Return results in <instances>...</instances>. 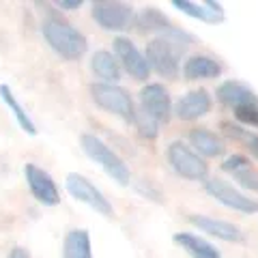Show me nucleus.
Returning a JSON list of instances; mask_svg holds the SVG:
<instances>
[{
  "label": "nucleus",
  "mask_w": 258,
  "mask_h": 258,
  "mask_svg": "<svg viewBox=\"0 0 258 258\" xmlns=\"http://www.w3.org/2000/svg\"><path fill=\"white\" fill-rule=\"evenodd\" d=\"M194 43V37L187 30L176 26L172 32H168L164 37H155L147 43V62L151 71H155L157 76L174 80L181 71V56L187 52V47Z\"/></svg>",
  "instance_id": "nucleus-1"
},
{
  "label": "nucleus",
  "mask_w": 258,
  "mask_h": 258,
  "mask_svg": "<svg viewBox=\"0 0 258 258\" xmlns=\"http://www.w3.org/2000/svg\"><path fill=\"white\" fill-rule=\"evenodd\" d=\"M41 32H43V39L47 41V45L64 60L82 58L88 50L86 37L74 24L60 20L54 11H47V18L41 24Z\"/></svg>",
  "instance_id": "nucleus-2"
},
{
  "label": "nucleus",
  "mask_w": 258,
  "mask_h": 258,
  "mask_svg": "<svg viewBox=\"0 0 258 258\" xmlns=\"http://www.w3.org/2000/svg\"><path fill=\"white\" fill-rule=\"evenodd\" d=\"M80 144H82V151L86 153V157L91 159V161H95L97 166H101L103 172H106L114 183L123 185V187L132 183V172H129L127 164L108 147L106 142L99 138V136H95V134H82Z\"/></svg>",
  "instance_id": "nucleus-3"
},
{
  "label": "nucleus",
  "mask_w": 258,
  "mask_h": 258,
  "mask_svg": "<svg viewBox=\"0 0 258 258\" xmlns=\"http://www.w3.org/2000/svg\"><path fill=\"white\" fill-rule=\"evenodd\" d=\"M91 97L93 101L101 110L116 114L125 120V123H134L136 120V103L132 99L129 91H125L118 84H106V82H93L91 84Z\"/></svg>",
  "instance_id": "nucleus-4"
},
{
  "label": "nucleus",
  "mask_w": 258,
  "mask_h": 258,
  "mask_svg": "<svg viewBox=\"0 0 258 258\" xmlns=\"http://www.w3.org/2000/svg\"><path fill=\"white\" fill-rule=\"evenodd\" d=\"M166 159L170 164L172 172L179 174L181 179L187 181H207L209 179V166L207 161L198 155L194 149H189L185 142L174 140L168 144L166 149Z\"/></svg>",
  "instance_id": "nucleus-5"
},
{
  "label": "nucleus",
  "mask_w": 258,
  "mask_h": 258,
  "mask_svg": "<svg viewBox=\"0 0 258 258\" xmlns=\"http://www.w3.org/2000/svg\"><path fill=\"white\" fill-rule=\"evenodd\" d=\"M91 15L97 26L108 32H123L134 26L136 20L134 7L120 0H95L91 5Z\"/></svg>",
  "instance_id": "nucleus-6"
},
{
  "label": "nucleus",
  "mask_w": 258,
  "mask_h": 258,
  "mask_svg": "<svg viewBox=\"0 0 258 258\" xmlns=\"http://www.w3.org/2000/svg\"><path fill=\"white\" fill-rule=\"evenodd\" d=\"M205 191L213 200H217L220 205H224L226 209H232V211H237V213H243V215L258 213V200L249 198L247 194H243L239 187H235L232 183L224 181V179H217V176L215 179H207Z\"/></svg>",
  "instance_id": "nucleus-7"
},
{
  "label": "nucleus",
  "mask_w": 258,
  "mask_h": 258,
  "mask_svg": "<svg viewBox=\"0 0 258 258\" xmlns=\"http://www.w3.org/2000/svg\"><path fill=\"white\" fill-rule=\"evenodd\" d=\"M64 187L74 196L78 203H84L86 207H91L95 213H99L103 217H112L114 215V207L106 198L99 187H95V183H91L86 176L78 174V172H69L67 179H64Z\"/></svg>",
  "instance_id": "nucleus-8"
},
{
  "label": "nucleus",
  "mask_w": 258,
  "mask_h": 258,
  "mask_svg": "<svg viewBox=\"0 0 258 258\" xmlns=\"http://www.w3.org/2000/svg\"><path fill=\"white\" fill-rule=\"evenodd\" d=\"M140 99V112L147 114L149 118H153L157 125L161 123H168L172 116V99H170V93L164 84H147L140 91L138 95Z\"/></svg>",
  "instance_id": "nucleus-9"
},
{
  "label": "nucleus",
  "mask_w": 258,
  "mask_h": 258,
  "mask_svg": "<svg viewBox=\"0 0 258 258\" xmlns=\"http://www.w3.org/2000/svg\"><path fill=\"white\" fill-rule=\"evenodd\" d=\"M24 179H26L28 189L37 203H41L43 207H56L60 203V191L47 170L39 168L37 164H26L24 166Z\"/></svg>",
  "instance_id": "nucleus-10"
},
{
  "label": "nucleus",
  "mask_w": 258,
  "mask_h": 258,
  "mask_svg": "<svg viewBox=\"0 0 258 258\" xmlns=\"http://www.w3.org/2000/svg\"><path fill=\"white\" fill-rule=\"evenodd\" d=\"M112 47H114V58L118 60V64L134 80H147L151 76V67L147 62V56L136 47V43L129 37H116Z\"/></svg>",
  "instance_id": "nucleus-11"
},
{
  "label": "nucleus",
  "mask_w": 258,
  "mask_h": 258,
  "mask_svg": "<svg viewBox=\"0 0 258 258\" xmlns=\"http://www.w3.org/2000/svg\"><path fill=\"white\" fill-rule=\"evenodd\" d=\"M187 222L191 226H196L200 232H207L209 237H215V239H220V241H226V243H241V241L245 239L243 230H241L237 224L226 222V220H217V217H211V215L191 213L187 217Z\"/></svg>",
  "instance_id": "nucleus-12"
},
{
  "label": "nucleus",
  "mask_w": 258,
  "mask_h": 258,
  "mask_svg": "<svg viewBox=\"0 0 258 258\" xmlns=\"http://www.w3.org/2000/svg\"><path fill=\"white\" fill-rule=\"evenodd\" d=\"M215 95H217V99H220L226 108H230L232 112L258 103V95L254 93V88L247 86L245 82H239V80H226V82H222L217 86Z\"/></svg>",
  "instance_id": "nucleus-13"
},
{
  "label": "nucleus",
  "mask_w": 258,
  "mask_h": 258,
  "mask_svg": "<svg viewBox=\"0 0 258 258\" xmlns=\"http://www.w3.org/2000/svg\"><path fill=\"white\" fill-rule=\"evenodd\" d=\"M213 99L205 88H198V91H189L185 93L179 101L172 106V114L181 120H198L207 116L211 112Z\"/></svg>",
  "instance_id": "nucleus-14"
},
{
  "label": "nucleus",
  "mask_w": 258,
  "mask_h": 258,
  "mask_svg": "<svg viewBox=\"0 0 258 258\" xmlns=\"http://www.w3.org/2000/svg\"><path fill=\"white\" fill-rule=\"evenodd\" d=\"M172 7L185 13L187 18H194L198 22H207V24H222L226 20L224 7L213 0L207 3H191V0H172Z\"/></svg>",
  "instance_id": "nucleus-15"
},
{
  "label": "nucleus",
  "mask_w": 258,
  "mask_h": 258,
  "mask_svg": "<svg viewBox=\"0 0 258 258\" xmlns=\"http://www.w3.org/2000/svg\"><path fill=\"white\" fill-rule=\"evenodd\" d=\"M222 170L235 176V181L245 187L249 191H258V170L252 166L249 157L241 155V153H235V155H228L222 164Z\"/></svg>",
  "instance_id": "nucleus-16"
},
{
  "label": "nucleus",
  "mask_w": 258,
  "mask_h": 258,
  "mask_svg": "<svg viewBox=\"0 0 258 258\" xmlns=\"http://www.w3.org/2000/svg\"><path fill=\"white\" fill-rule=\"evenodd\" d=\"M181 74L185 80H189V82H194V80H211V78L222 76V64H220V60H215L213 56L194 54L183 62Z\"/></svg>",
  "instance_id": "nucleus-17"
},
{
  "label": "nucleus",
  "mask_w": 258,
  "mask_h": 258,
  "mask_svg": "<svg viewBox=\"0 0 258 258\" xmlns=\"http://www.w3.org/2000/svg\"><path fill=\"white\" fill-rule=\"evenodd\" d=\"M134 26L138 32H142V35H157V37H164V35H168V32H172L176 28L164 13H161L159 9H155V7L142 9L138 15H136Z\"/></svg>",
  "instance_id": "nucleus-18"
},
{
  "label": "nucleus",
  "mask_w": 258,
  "mask_h": 258,
  "mask_svg": "<svg viewBox=\"0 0 258 258\" xmlns=\"http://www.w3.org/2000/svg\"><path fill=\"white\" fill-rule=\"evenodd\" d=\"M172 241L191 258H222V252L213 243L194 232H174Z\"/></svg>",
  "instance_id": "nucleus-19"
},
{
  "label": "nucleus",
  "mask_w": 258,
  "mask_h": 258,
  "mask_svg": "<svg viewBox=\"0 0 258 258\" xmlns=\"http://www.w3.org/2000/svg\"><path fill=\"white\" fill-rule=\"evenodd\" d=\"M189 144L194 147V151L203 157H222L226 153V144L224 140L211 129L198 127L189 132Z\"/></svg>",
  "instance_id": "nucleus-20"
},
{
  "label": "nucleus",
  "mask_w": 258,
  "mask_h": 258,
  "mask_svg": "<svg viewBox=\"0 0 258 258\" xmlns=\"http://www.w3.org/2000/svg\"><path fill=\"white\" fill-rule=\"evenodd\" d=\"M91 69L93 74L106 84H118L120 80V64L114 58V54L108 50H97L91 56Z\"/></svg>",
  "instance_id": "nucleus-21"
},
{
  "label": "nucleus",
  "mask_w": 258,
  "mask_h": 258,
  "mask_svg": "<svg viewBox=\"0 0 258 258\" xmlns=\"http://www.w3.org/2000/svg\"><path fill=\"white\" fill-rule=\"evenodd\" d=\"M62 258H93L91 235L84 228H74L64 235Z\"/></svg>",
  "instance_id": "nucleus-22"
},
{
  "label": "nucleus",
  "mask_w": 258,
  "mask_h": 258,
  "mask_svg": "<svg viewBox=\"0 0 258 258\" xmlns=\"http://www.w3.org/2000/svg\"><path fill=\"white\" fill-rule=\"evenodd\" d=\"M0 99L5 101V106L9 108V112L15 116V120H18V125L22 127L24 134L37 136V125H35V120L30 118V114L26 112V108H24L22 103H20V99L15 97V93L11 91L9 84H0Z\"/></svg>",
  "instance_id": "nucleus-23"
},
{
  "label": "nucleus",
  "mask_w": 258,
  "mask_h": 258,
  "mask_svg": "<svg viewBox=\"0 0 258 258\" xmlns=\"http://www.w3.org/2000/svg\"><path fill=\"white\" fill-rule=\"evenodd\" d=\"M222 129H224V134L228 136V138L243 142V144H245V149L249 151V155L258 159V134L249 132V129L241 127V125L228 123V120H224V123H222Z\"/></svg>",
  "instance_id": "nucleus-24"
},
{
  "label": "nucleus",
  "mask_w": 258,
  "mask_h": 258,
  "mask_svg": "<svg viewBox=\"0 0 258 258\" xmlns=\"http://www.w3.org/2000/svg\"><path fill=\"white\" fill-rule=\"evenodd\" d=\"M134 125L138 127V134L142 136V138H147V140H155L157 136H159V125H157L153 118H149L147 114H142L140 110L136 112V120H134Z\"/></svg>",
  "instance_id": "nucleus-25"
},
{
  "label": "nucleus",
  "mask_w": 258,
  "mask_h": 258,
  "mask_svg": "<svg viewBox=\"0 0 258 258\" xmlns=\"http://www.w3.org/2000/svg\"><path fill=\"white\" fill-rule=\"evenodd\" d=\"M235 118L241 125H249V127H258V103L256 106H247L243 110L235 112Z\"/></svg>",
  "instance_id": "nucleus-26"
},
{
  "label": "nucleus",
  "mask_w": 258,
  "mask_h": 258,
  "mask_svg": "<svg viewBox=\"0 0 258 258\" xmlns=\"http://www.w3.org/2000/svg\"><path fill=\"white\" fill-rule=\"evenodd\" d=\"M56 7H58V9H64V11H76L82 7V0H58Z\"/></svg>",
  "instance_id": "nucleus-27"
},
{
  "label": "nucleus",
  "mask_w": 258,
  "mask_h": 258,
  "mask_svg": "<svg viewBox=\"0 0 258 258\" xmlns=\"http://www.w3.org/2000/svg\"><path fill=\"white\" fill-rule=\"evenodd\" d=\"M9 258H30V252L18 245V247H13L11 252H9Z\"/></svg>",
  "instance_id": "nucleus-28"
}]
</instances>
